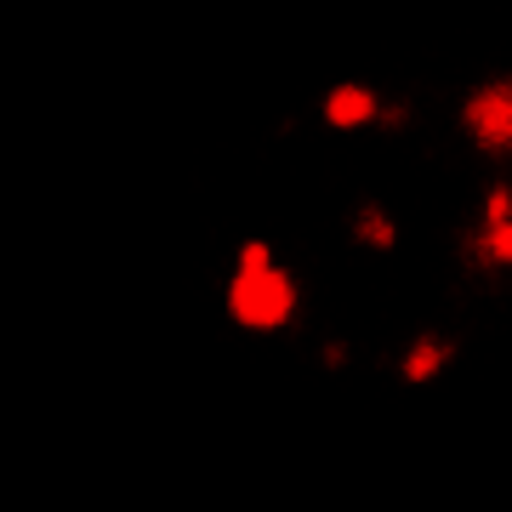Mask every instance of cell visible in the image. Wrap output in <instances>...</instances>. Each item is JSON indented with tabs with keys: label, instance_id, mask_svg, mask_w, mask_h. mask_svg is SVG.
Listing matches in <instances>:
<instances>
[{
	"label": "cell",
	"instance_id": "cell-1",
	"mask_svg": "<svg viewBox=\"0 0 512 512\" xmlns=\"http://www.w3.org/2000/svg\"><path fill=\"white\" fill-rule=\"evenodd\" d=\"M222 308L251 336H279V330H296V319H302V285L268 239H239L228 285H222Z\"/></svg>",
	"mask_w": 512,
	"mask_h": 512
}]
</instances>
